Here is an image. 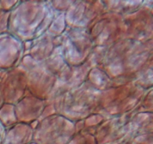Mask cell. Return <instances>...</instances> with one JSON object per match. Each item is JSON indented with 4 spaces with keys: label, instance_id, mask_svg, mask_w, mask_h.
Segmentation results:
<instances>
[]
</instances>
